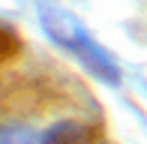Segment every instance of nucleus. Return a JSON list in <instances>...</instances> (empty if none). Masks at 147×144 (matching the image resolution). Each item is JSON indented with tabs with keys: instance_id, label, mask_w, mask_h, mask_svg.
<instances>
[{
	"instance_id": "nucleus-1",
	"label": "nucleus",
	"mask_w": 147,
	"mask_h": 144,
	"mask_svg": "<svg viewBox=\"0 0 147 144\" xmlns=\"http://www.w3.org/2000/svg\"><path fill=\"white\" fill-rule=\"evenodd\" d=\"M42 24H45V30L51 33V39H54L60 48H66L75 60H81L96 78H102V81H108V84H114L120 78V72L114 66V60L108 57V51H105L102 45L81 27V21H75L69 12L45 9L42 12Z\"/></svg>"
},
{
	"instance_id": "nucleus-2",
	"label": "nucleus",
	"mask_w": 147,
	"mask_h": 144,
	"mask_svg": "<svg viewBox=\"0 0 147 144\" xmlns=\"http://www.w3.org/2000/svg\"><path fill=\"white\" fill-rule=\"evenodd\" d=\"M39 144H99V132L90 123L78 120H60L42 135Z\"/></svg>"
},
{
	"instance_id": "nucleus-3",
	"label": "nucleus",
	"mask_w": 147,
	"mask_h": 144,
	"mask_svg": "<svg viewBox=\"0 0 147 144\" xmlns=\"http://www.w3.org/2000/svg\"><path fill=\"white\" fill-rule=\"evenodd\" d=\"M18 48H21V42H18L15 30L6 27V24H0V63L12 60V57L18 54Z\"/></svg>"
},
{
	"instance_id": "nucleus-4",
	"label": "nucleus",
	"mask_w": 147,
	"mask_h": 144,
	"mask_svg": "<svg viewBox=\"0 0 147 144\" xmlns=\"http://www.w3.org/2000/svg\"><path fill=\"white\" fill-rule=\"evenodd\" d=\"M0 144H30V135L18 126H3L0 129Z\"/></svg>"
}]
</instances>
